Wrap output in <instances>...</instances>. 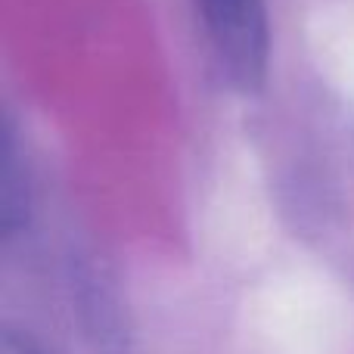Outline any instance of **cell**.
Wrapping results in <instances>:
<instances>
[{"mask_svg":"<svg viewBox=\"0 0 354 354\" xmlns=\"http://www.w3.org/2000/svg\"><path fill=\"white\" fill-rule=\"evenodd\" d=\"M196 3L227 78L245 93L261 91L270 59L268 0H196Z\"/></svg>","mask_w":354,"mask_h":354,"instance_id":"obj_1","label":"cell"},{"mask_svg":"<svg viewBox=\"0 0 354 354\" xmlns=\"http://www.w3.org/2000/svg\"><path fill=\"white\" fill-rule=\"evenodd\" d=\"M0 354H44V351L37 348L31 339L16 336V333H6V336H3V345H0Z\"/></svg>","mask_w":354,"mask_h":354,"instance_id":"obj_2","label":"cell"}]
</instances>
